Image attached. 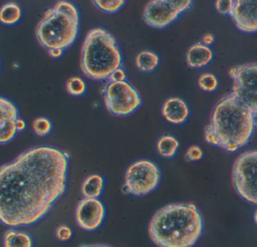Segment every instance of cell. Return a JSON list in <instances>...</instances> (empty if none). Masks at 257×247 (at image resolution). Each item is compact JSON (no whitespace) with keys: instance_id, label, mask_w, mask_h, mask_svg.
I'll list each match as a JSON object with an SVG mask.
<instances>
[{"instance_id":"1","label":"cell","mask_w":257,"mask_h":247,"mask_svg":"<svg viewBox=\"0 0 257 247\" xmlns=\"http://www.w3.org/2000/svg\"><path fill=\"white\" fill-rule=\"evenodd\" d=\"M70 155L52 146L33 147L0 170V218L10 227L37 222L67 188Z\"/></svg>"},{"instance_id":"2","label":"cell","mask_w":257,"mask_h":247,"mask_svg":"<svg viewBox=\"0 0 257 247\" xmlns=\"http://www.w3.org/2000/svg\"><path fill=\"white\" fill-rule=\"evenodd\" d=\"M256 125L253 113L230 93L213 108L204 139L227 152H236L249 143Z\"/></svg>"},{"instance_id":"3","label":"cell","mask_w":257,"mask_h":247,"mask_svg":"<svg viewBox=\"0 0 257 247\" xmlns=\"http://www.w3.org/2000/svg\"><path fill=\"white\" fill-rule=\"evenodd\" d=\"M202 230V215L192 203L166 205L155 213L149 224L150 239L159 247L194 246Z\"/></svg>"},{"instance_id":"4","label":"cell","mask_w":257,"mask_h":247,"mask_svg":"<svg viewBox=\"0 0 257 247\" xmlns=\"http://www.w3.org/2000/svg\"><path fill=\"white\" fill-rule=\"evenodd\" d=\"M121 64L122 57L115 37L101 27L91 29L81 50L82 73L94 81H103L109 79Z\"/></svg>"},{"instance_id":"5","label":"cell","mask_w":257,"mask_h":247,"mask_svg":"<svg viewBox=\"0 0 257 247\" xmlns=\"http://www.w3.org/2000/svg\"><path fill=\"white\" fill-rule=\"evenodd\" d=\"M79 15L73 3L60 1L45 12L37 25L36 36L48 49L64 50L76 40L79 32Z\"/></svg>"},{"instance_id":"6","label":"cell","mask_w":257,"mask_h":247,"mask_svg":"<svg viewBox=\"0 0 257 247\" xmlns=\"http://www.w3.org/2000/svg\"><path fill=\"white\" fill-rule=\"evenodd\" d=\"M233 186L246 201L257 205V149L240 154L231 172Z\"/></svg>"},{"instance_id":"7","label":"cell","mask_w":257,"mask_h":247,"mask_svg":"<svg viewBox=\"0 0 257 247\" xmlns=\"http://www.w3.org/2000/svg\"><path fill=\"white\" fill-rule=\"evenodd\" d=\"M102 93L106 109L114 115H128L142 103L138 90L127 81H109Z\"/></svg>"},{"instance_id":"8","label":"cell","mask_w":257,"mask_h":247,"mask_svg":"<svg viewBox=\"0 0 257 247\" xmlns=\"http://www.w3.org/2000/svg\"><path fill=\"white\" fill-rule=\"evenodd\" d=\"M160 179V170L155 163L140 160L127 168L123 189L132 195H146L158 186Z\"/></svg>"},{"instance_id":"9","label":"cell","mask_w":257,"mask_h":247,"mask_svg":"<svg viewBox=\"0 0 257 247\" xmlns=\"http://www.w3.org/2000/svg\"><path fill=\"white\" fill-rule=\"evenodd\" d=\"M228 74L233 80L231 93L257 118V63L239 65L231 68Z\"/></svg>"},{"instance_id":"10","label":"cell","mask_w":257,"mask_h":247,"mask_svg":"<svg viewBox=\"0 0 257 247\" xmlns=\"http://www.w3.org/2000/svg\"><path fill=\"white\" fill-rule=\"evenodd\" d=\"M180 15L171 0H154L146 6L144 20L150 27L162 29L174 22Z\"/></svg>"},{"instance_id":"11","label":"cell","mask_w":257,"mask_h":247,"mask_svg":"<svg viewBox=\"0 0 257 247\" xmlns=\"http://www.w3.org/2000/svg\"><path fill=\"white\" fill-rule=\"evenodd\" d=\"M106 215L103 203L97 198H84L76 209V220L79 227L88 231L97 230Z\"/></svg>"},{"instance_id":"12","label":"cell","mask_w":257,"mask_h":247,"mask_svg":"<svg viewBox=\"0 0 257 247\" xmlns=\"http://www.w3.org/2000/svg\"><path fill=\"white\" fill-rule=\"evenodd\" d=\"M236 27L243 33L257 32V1H234L231 15Z\"/></svg>"},{"instance_id":"13","label":"cell","mask_w":257,"mask_h":247,"mask_svg":"<svg viewBox=\"0 0 257 247\" xmlns=\"http://www.w3.org/2000/svg\"><path fill=\"white\" fill-rule=\"evenodd\" d=\"M0 143L5 144L12 141L18 132L17 123L19 109L10 99L0 98Z\"/></svg>"},{"instance_id":"14","label":"cell","mask_w":257,"mask_h":247,"mask_svg":"<svg viewBox=\"0 0 257 247\" xmlns=\"http://www.w3.org/2000/svg\"><path fill=\"white\" fill-rule=\"evenodd\" d=\"M162 113L164 117L170 123L181 125L187 120L189 109L183 99L178 97H171L164 102Z\"/></svg>"},{"instance_id":"15","label":"cell","mask_w":257,"mask_h":247,"mask_svg":"<svg viewBox=\"0 0 257 247\" xmlns=\"http://www.w3.org/2000/svg\"><path fill=\"white\" fill-rule=\"evenodd\" d=\"M213 59V52L201 42L192 45L186 53V63L189 67L201 68L208 64Z\"/></svg>"},{"instance_id":"16","label":"cell","mask_w":257,"mask_h":247,"mask_svg":"<svg viewBox=\"0 0 257 247\" xmlns=\"http://www.w3.org/2000/svg\"><path fill=\"white\" fill-rule=\"evenodd\" d=\"M104 180L98 174L88 176L81 187V192L84 198H98L103 192Z\"/></svg>"},{"instance_id":"17","label":"cell","mask_w":257,"mask_h":247,"mask_svg":"<svg viewBox=\"0 0 257 247\" xmlns=\"http://www.w3.org/2000/svg\"><path fill=\"white\" fill-rule=\"evenodd\" d=\"M32 237L26 232L10 230L4 237V247H33Z\"/></svg>"},{"instance_id":"18","label":"cell","mask_w":257,"mask_h":247,"mask_svg":"<svg viewBox=\"0 0 257 247\" xmlns=\"http://www.w3.org/2000/svg\"><path fill=\"white\" fill-rule=\"evenodd\" d=\"M159 56L150 51H143L136 57L137 67L144 72H151L159 66Z\"/></svg>"},{"instance_id":"19","label":"cell","mask_w":257,"mask_h":247,"mask_svg":"<svg viewBox=\"0 0 257 247\" xmlns=\"http://www.w3.org/2000/svg\"><path fill=\"white\" fill-rule=\"evenodd\" d=\"M22 9L15 3H8L4 5L0 11V21L6 25H14L22 18Z\"/></svg>"},{"instance_id":"20","label":"cell","mask_w":257,"mask_h":247,"mask_svg":"<svg viewBox=\"0 0 257 247\" xmlns=\"http://www.w3.org/2000/svg\"><path fill=\"white\" fill-rule=\"evenodd\" d=\"M179 147L180 143L173 136H162L157 142L158 152L164 158H173L177 153Z\"/></svg>"},{"instance_id":"21","label":"cell","mask_w":257,"mask_h":247,"mask_svg":"<svg viewBox=\"0 0 257 247\" xmlns=\"http://www.w3.org/2000/svg\"><path fill=\"white\" fill-rule=\"evenodd\" d=\"M66 86L67 92L72 96H82L86 91V83L79 76H73L69 78Z\"/></svg>"},{"instance_id":"22","label":"cell","mask_w":257,"mask_h":247,"mask_svg":"<svg viewBox=\"0 0 257 247\" xmlns=\"http://www.w3.org/2000/svg\"><path fill=\"white\" fill-rule=\"evenodd\" d=\"M198 86L204 91L213 92L217 88L219 81L216 75L212 73H203L198 80Z\"/></svg>"},{"instance_id":"23","label":"cell","mask_w":257,"mask_h":247,"mask_svg":"<svg viewBox=\"0 0 257 247\" xmlns=\"http://www.w3.org/2000/svg\"><path fill=\"white\" fill-rule=\"evenodd\" d=\"M33 128L37 135L44 137L52 131V124L47 117H39L33 122Z\"/></svg>"},{"instance_id":"24","label":"cell","mask_w":257,"mask_h":247,"mask_svg":"<svg viewBox=\"0 0 257 247\" xmlns=\"http://www.w3.org/2000/svg\"><path fill=\"white\" fill-rule=\"evenodd\" d=\"M96 7L98 8L100 10L103 11L108 13H114L118 12L125 2L124 0H115V1H103V0H95L93 1Z\"/></svg>"},{"instance_id":"25","label":"cell","mask_w":257,"mask_h":247,"mask_svg":"<svg viewBox=\"0 0 257 247\" xmlns=\"http://www.w3.org/2000/svg\"><path fill=\"white\" fill-rule=\"evenodd\" d=\"M204 152L201 147L198 146H192L186 151L185 158L188 161H197L203 158Z\"/></svg>"},{"instance_id":"26","label":"cell","mask_w":257,"mask_h":247,"mask_svg":"<svg viewBox=\"0 0 257 247\" xmlns=\"http://www.w3.org/2000/svg\"><path fill=\"white\" fill-rule=\"evenodd\" d=\"M234 1H216L215 3L216 10L222 15H228L231 16L234 9Z\"/></svg>"},{"instance_id":"27","label":"cell","mask_w":257,"mask_h":247,"mask_svg":"<svg viewBox=\"0 0 257 247\" xmlns=\"http://www.w3.org/2000/svg\"><path fill=\"white\" fill-rule=\"evenodd\" d=\"M72 235H73V231L69 226L63 224L57 228L56 236L59 240H68L71 238Z\"/></svg>"},{"instance_id":"28","label":"cell","mask_w":257,"mask_h":247,"mask_svg":"<svg viewBox=\"0 0 257 247\" xmlns=\"http://www.w3.org/2000/svg\"><path fill=\"white\" fill-rule=\"evenodd\" d=\"M126 78H127V75L125 72L122 68L120 67L111 74L109 79V81H126Z\"/></svg>"},{"instance_id":"29","label":"cell","mask_w":257,"mask_h":247,"mask_svg":"<svg viewBox=\"0 0 257 247\" xmlns=\"http://www.w3.org/2000/svg\"><path fill=\"white\" fill-rule=\"evenodd\" d=\"M214 42V36L211 33H206L202 37V43L205 45H211Z\"/></svg>"},{"instance_id":"30","label":"cell","mask_w":257,"mask_h":247,"mask_svg":"<svg viewBox=\"0 0 257 247\" xmlns=\"http://www.w3.org/2000/svg\"><path fill=\"white\" fill-rule=\"evenodd\" d=\"M64 52V50L61 49H50L49 50V54H50L51 57L54 58H58L61 57V55Z\"/></svg>"},{"instance_id":"31","label":"cell","mask_w":257,"mask_h":247,"mask_svg":"<svg viewBox=\"0 0 257 247\" xmlns=\"http://www.w3.org/2000/svg\"><path fill=\"white\" fill-rule=\"evenodd\" d=\"M16 126H17L18 131H23L26 128V123L23 119L19 118L16 123Z\"/></svg>"},{"instance_id":"32","label":"cell","mask_w":257,"mask_h":247,"mask_svg":"<svg viewBox=\"0 0 257 247\" xmlns=\"http://www.w3.org/2000/svg\"><path fill=\"white\" fill-rule=\"evenodd\" d=\"M79 247H112L109 246L107 245H101V244H93V245H86V244H83L81 245Z\"/></svg>"},{"instance_id":"33","label":"cell","mask_w":257,"mask_h":247,"mask_svg":"<svg viewBox=\"0 0 257 247\" xmlns=\"http://www.w3.org/2000/svg\"><path fill=\"white\" fill-rule=\"evenodd\" d=\"M253 219L254 221H255V224L257 225V207L256 209H255V212H254Z\"/></svg>"}]
</instances>
